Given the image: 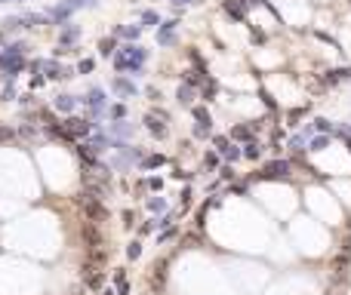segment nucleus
<instances>
[{
    "instance_id": "nucleus-32",
    "label": "nucleus",
    "mask_w": 351,
    "mask_h": 295,
    "mask_svg": "<svg viewBox=\"0 0 351 295\" xmlns=\"http://www.w3.org/2000/svg\"><path fill=\"white\" fill-rule=\"evenodd\" d=\"M96 68V62L93 59H81V62H77V74H90Z\"/></svg>"
},
{
    "instance_id": "nucleus-16",
    "label": "nucleus",
    "mask_w": 351,
    "mask_h": 295,
    "mask_svg": "<svg viewBox=\"0 0 351 295\" xmlns=\"http://www.w3.org/2000/svg\"><path fill=\"white\" fill-rule=\"evenodd\" d=\"M191 114H194V120H198V126L213 129V117H210V111H207L204 105H194V108H191Z\"/></svg>"
},
{
    "instance_id": "nucleus-1",
    "label": "nucleus",
    "mask_w": 351,
    "mask_h": 295,
    "mask_svg": "<svg viewBox=\"0 0 351 295\" xmlns=\"http://www.w3.org/2000/svg\"><path fill=\"white\" fill-rule=\"evenodd\" d=\"M145 59H148V50L139 46V43H127L114 53V68L117 71H130L133 77H139V74L145 71Z\"/></svg>"
},
{
    "instance_id": "nucleus-7",
    "label": "nucleus",
    "mask_w": 351,
    "mask_h": 295,
    "mask_svg": "<svg viewBox=\"0 0 351 295\" xmlns=\"http://www.w3.org/2000/svg\"><path fill=\"white\" fill-rule=\"evenodd\" d=\"M216 151H219V154H222L225 160H231V163L244 157V151H241V148H234V144H231V141H228L225 135H219V138H216Z\"/></svg>"
},
{
    "instance_id": "nucleus-34",
    "label": "nucleus",
    "mask_w": 351,
    "mask_h": 295,
    "mask_svg": "<svg viewBox=\"0 0 351 295\" xmlns=\"http://www.w3.org/2000/svg\"><path fill=\"white\" fill-rule=\"evenodd\" d=\"M16 138V129H10L7 123H0V141H13Z\"/></svg>"
},
{
    "instance_id": "nucleus-41",
    "label": "nucleus",
    "mask_w": 351,
    "mask_h": 295,
    "mask_svg": "<svg viewBox=\"0 0 351 295\" xmlns=\"http://www.w3.org/2000/svg\"><path fill=\"white\" fill-rule=\"evenodd\" d=\"M148 188H154V191H161V188H164V181H161V178H148Z\"/></svg>"
},
{
    "instance_id": "nucleus-4",
    "label": "nucleus",
    "mask_w": 351,
    "mask_h": 295,
    "mask_svg": "<svg viewBox=\"0 0 351 295\" xmlns=\"http://www.w3.org/2000/svg\"><path fill=\"white\" fill-rule=\"evenodd\" d=\"M290 169H293V163L290 160H271L262 172H259V178H265V181H278V178H290Z\"/></svg>"
},
{
    "instance_id": "nucleus-29",
    "label": "nucleus",
    "mask_w": 351,
    "mask_h": 295,
    "mask_svg": "<svg viewBox=\"0 0 351 295\" xmlns=\"http://www.w3.org/2000/svg\"><path fill=\"white\" fill-rule=\"evenodd\" d=\"M4 25H7V31H10V34H16L19 28H25V25H22V19H16V16H10V19H4Z\"/></svg>"
},
{
    "instance_id": "nucleus-39",
    "label": "nucleus",
    "mask_w": 351,
    "mask_h": 295,
    "mask_svg": "<svg viewBox=\"0 0 351 295\" xmlns=\"http://www.w3.org/2000/svg\"><path fill=\"white\" fill-rule=\"evenodd\" d=\"M44 80H47V77H41V74H34V77H31V92H34V89H41V86H44Z\"/></svg>"
},
{
    "instance_id": "nucleus-10",
    "label": "nucleus",
    "mask_w": 351,
    "mask_h": 295,
    "mask_svg": "<svg viewBox=\"0 0 351 295\" xmlns=\"http://www.w3.org/2000/svg\"><path fill=\"white\" fill-rule=\"evenodd\" d=\"M111 89L117 92V95H124V99H133L139 89H136V83L133 80H127V77H114L111 80Z\"/></svg>"
},
{
    "instance_id": "nucleus-37",
    "label": "nucleus",
    "mask_w": 351,
    "mask_h": 295,
    "mask_svg": "<svg viewBox=\"0 0 351 295\" xmlns=\"http://www.w3.org/2000/svg\"><path fill=\"white\" fill-rule=\"evenodd\" d=\"M127 255H130V258H139V255H142V246H139V243H130V246H127Z\"/></svg>"
},
{
    "instance_id": "nucleus-35",
    "label": "nucleus",
    "mask_w": 351,
    "mask_h": 295,
    "mask_svg": "<svg viewBox=\"0 0 351 295\" xmlns=\"http://www.w3.org/2000/svg\"><path fill=\"white\" fill-rule=\"evenodd\" d=\"M22 135H25V138H37V126L25 123V126H22Z\"/></svg>"
},
{
    "instance_id": "nucleus-23",
    "label": "nucleus",
    "mask_w": 351,
    "mask_h": 295,
    "mask_svg": "<svg viewBox=\"0 0 351 295\" xmlns=\"http://www.w3.org/2000/svg\"><path fill=\"white\" fill-rule=\"evenodd\" d=\"M164 163H167V157H164V154H148L139 166H142V169H154V166H164Z\"/></svg>"
},
{
    "instance_id": "nucleus-44",
    "label": "nucleus",
    "mask_w": 351,
    "mask_h": 295,
    "mask_svg": "<svg viewBox=\"0 0 351 295\" xmlns=\"http://www.w3.org/2000/svg\"><path fill=\"white\" fill-rule=\"evenodd\" d=\"M185 4H191V0H173V7L179 10V7H185Z\"/></svg>"
},
{
    "instance_id": "nucleus-46",
    "label": "nucleus",
    "mask_w": 351,
    "mask_h": 295,
    "mask_svg": "<svg viewBox=\"0 0 351 295\" xmlns=\"http://www.w3.org/2000/svg\"><path fill=\"white\" fill-rule=\"evenodd\" d=\"M102 295H114V292H111V289H105V292H102Z\"/></svg>"
},
{
    "instance_id": "nucleus-27",
    "label": "nucleus",
    "mask_w": 351,
    "mask_h": 295,
    "mask_svg": "<svg viewBox=\"0 0 351 295\" xmlns=\"http://www.w3.org/2000/svg\"><path fill=\"white\" fill-rule=\"evenodd\" d=\"M201 89H204V99H207V102H210V99H213V95H216V92H219V83H216V80H210V77H207V83H204V86H201Z\"/></svg>"
},
{
    "instance_id": "nucleus-3",
    "label": "nucleus",
    "mask_w": 351,
    "mask_h": 295,
    "mask_svg": "<svg viewBox=\"0 0 351 295\" xmlns=\"http://www.w3.org/2000/svg\"><path fill=\"white\" fill-rule=\"evenodd\" d=\"M93 129H96L93 120H81V117H68V120H65L68 138H87V135H93Z\"/></svg>"
},
{
    "instance_id": "nucleus-33",
    "label": "nucleus",
    "mask_w": 351,
    "mask_h": 295,
    "mask_svg": "<svg viewBox=\"0 0 351 295\" xmlns=\"http://www.w3.org/2000/svg\"><path fill=\"white\" fill-rule=\"evenodd\" d=\"M65 4H68L71 10H81V7H96L99 0H65Z\"/></svg>"
},
{
    "instance_id": "nucleus-38",
    "label": "nucleus",
    "mask_w": 351,
    "mask_h": 295,
    "mask_svg": "<svg viewBox=\"0 0 351 295\" xmlns=\"http://www.w3.org/2000/svg\"><path fill=\"white\" fill-rule=\"evenodd\" d=\"M213 129H207V126H198V123H194V138H207Z\"/></svg>"
},
{
    "instance_id": "nucleus-42",
    "label": "nucleus",
    "mask_w": 351,
    "mask_h": 295,
    "mask_svg": "<svg viewBox=\"0 0 351 295\" xmlns=\"http://www.w3.org/2000/svg\"><path fill=\"white\" fill-rule=\"evenodd\" d=\"M133 221H136V215H133V212H124V225H127V228H133Z\"/></svg>"
},
{
    "instance_id": "nucleus-9",
    "label": "nucleus",
    "mask_w": 351,
    "mask_h": 295,
    "mask_svg": "<svg viewBox=\"0 0 351 295\" xmlns=\"http://www.w3.org/2000/svg\"><path fill=\"white\" fill-rule=\"evenodd\" d=\"M145 129H148L154 138H167V120H161L158 114H154V111L145 117Z\"/></svg>"
},
{
    "instance_id": "nucleus-21",
    "label": "nucleus",
    "mask_w": 351,
    "mask_h": 295,
    "mask_svg": "<svg viewBox=\"0 0 351 295\" xmlns=\"http://www.w3.org/2000/svg\"><path fill=\"white\" fill-rule=\"evenodd\" d=\"M185 83H188V86H204V83H207V74L188 68V71H185Z\"/></svg>"
},
{
    "instance_id": "nucleus-15",
    "label": "nucleus",
    "mask_w": 351,
    "mask_h": 295,
    "mask_svg": "<svg viewBox=\"0 0 351 295\" xmlns=\"http://www.w3.org/2000/svg\"><path fill=\"white\" fill-rule=\"evenodd\" d=\"M176 102H179L182 108H194V86H188V83L179 86V89H176Z\"/></svg>"
},
{
    "instance_id": "nucleus-17",
    "label": "nucleus",
    "mask_w": 351,
    "mask_h": 295,
    "mask_svg": "<svg viewBox=\"0 0 351 295\" xmlns=\"http://www.w3.org/2000/svg\"><path fill=\"white\" fill-rule=\"evenodd\" d=\"M176 25L179 22H164V25H158V43H173V31H176Z\"/></svg>"
},
{
    "instance_id": "nucleus-13",
    "label": "nucleus",
    "mask_w": 351,
    "mask_h": 295,
    "mask_svg": "<svg viewBox=\"0 0 351 295\" xmlns=\"http://www.w3.org/2000/svg\"><path fill=\"white\" fill-rule=\"evenodd\" d=\"M142 28H145V25H121V28H117V37H124V40L136 43L139 37H142Z\"/></svg>"
},
{
    "instance_id": "nucleus-40",
    "label": "nucleus",
    "mask_w": 351,
    "mask_h": 295,
    "mask_svg": "<svg viewBox=\"0 0 351 295\" xmlns=\"http://www.w3.org/2000/svg\"><path fill=\"white\" fill-rule=\"evenodd\" d=\"M13 99H19V95H16L13 86H7V89H4V102H13Z\"/></svg>"
},
{
    "instance_id": "nucleus-14",
    "label": "nucleus",
    "mask_w": 351,
    "mask_h": 295,
    "mask_svg": "<svg viewBox=\"0 0 351 295\" xmlns=\"http://www.w3.org/2000/svg\"><path fill=\"white\" fill-rule=\"evenodd\" d=\"M84 243H87V249H99V246H102V234L93 228V221H90V225H84Z\"/></svg>"
},
{
    "instance_id": "nucleus-6",
    "label": "nucleus",
    "mask_w": 351,
    "mask_h": 295,
    "mask_svg": "<svg viewBox=\"0 0 351 295\" xmlns=\"http://www.w3.org/2000/svg\"><path fill=\"white\" fill-rule=\"evenodd\" d=\"M77 37H81V28H77L74 22H68V25H62V31H59V46H56V53H68L74 43H77Z\"/></svg>"
},
{
    "instance_id": "nucleus-36",
    "label": "nucleus",
    "mask_w": 351,
    "mask_h": 295,
    "mask_svg": "<svg viewBox=\"0 0 351 295\" xmlns=\"http://www.w3.org/2000/svg\"><path fill=\"white\" fill-rule=\"evenodd\" d=\"M204 166H207V169H216V166H219V157H216V154H207V157H204Z\"/></svg>"
},
{
    "instance_id": "nucleus-31",
    "label": "nucleus",
    "mask_w": 351,
    "mask_h": 295,
    "mask_svg": "<svg viewBox=\"0 0 351 295\" xmlns=\"http://www.w3.org/2000/svg\"><path fill=\"white\" fill-rule=\"evenodd\" d=\"M142 22H145V25H161V16L154 13V10H145V13H142Z\"/></svg>"
},
{
    "instance_id": "nucleus-2",
    "label": "nucleus",
    "mask_w": 351,
    "mask_h": 295,
    "mask_svg": "<svg viewBox=\"0 0 351 295\" xmlns=\"http://www.w3.org/2000/svg\"><path fill=\"white\" fill-rule=\"evenodd\" d=\"M81 102L90 108L93 120H99V117L105 114V108H108V99H105V92H102V89H90L87 95H81Z\"/></svg>"
},
{
    "instance_id": "nucleus-43",
    "label": "nucleus",
    "mask_w": 351,
    "mask_h": 295,
    "mask_svg": "<svg viewBox=\"0 0 351 295\" xmlns=\"http://www.w3.org/2000/svg\"><path fill=\"white\" fill-rule=\"evenodd\" d=\"M222 178H234V169H231V166H222Z\"/></svg>"
},
{
    "instance_id": "nucleus-19",
    "label": "nucleus",
    "mask_w": 351,
    "mask_h": 295,
    "mask_svg": "<svg viewBox=\"0 0 351 295\" xmlns=\"http://www.w3.org/2000/svg\"><path fill=\"white\" fill-rule=\"evenodd\" d=\"M114 53H117V40H114V37H102V40H99V56L108 59Z\"/></svg>"
},
{
    "instance_id": "nucleus-8",
    "label": "nucleus",
    "mask_w": 351,
    "mask_h": 295,
    "mask_svg": "<svg viewBox=\"0 0 351 295\" xmlns=\"http://www.w3.org/2000/svg\"><path fill=\"white\" fill-rule=\"evenodd\" d=\"M84 280H87V286H90V289H99V286H102V280H105V274L99 271V265H96V262H90V258H87V265H84Z\"/></svg>"
},
{
    "instance_id": "nucleus-12",
    "label": "nucleus",
    "mask_w": 351,
    "mask_h": 295,
    "mask_svg": "<svg viewBox=\"0 0 351 295\" xmlns=\"http://www.w3.org/2000/svg\"><path fill=\"white\" fill-rule=\"evenodd\" d=\"M77 102H81L77 95H56V99H53V108L62 111V114H71V111L77 108Z\"/></svg>"
},
{
    "instance_id": "nucleus-5",
    "label": "nucleus",
    "mask_w": 351,
    "mask_h": 295,
    "mask_svg": "<svg viewBox=\"0 0 351 295\" xmlns=\"http://www.w3.org/2000/svg\"><path fill=\"white\" fill-rule=\"evenodd\" d=\"M81 206H84V215L93 221V225H99V221H105V218H108L105 206H102V203H99V197H93V194H87V197L81 200Z\"/></svg>"
},
{
    "instance_id": "nucleus-24",
    "label": "nucleus",
    "mask_w": 351,
    "mask_h": 295,
    "mask_svg": "<svg viewBox=\"0 0 351 295\" xmlns=\"http://www.w3.org/2000/svg\"><path fill=\"white\" fill-rule=\"evenodd\" d=\"M327 144H330V135H324V132H321V135H315V138L308 141V151H324Z\"/></svg>"
},
{
    "instance_id": "nucleus-25",
    "label": "nucleus",
    "mask_w": 351,
    "mask_h": 295,
    "mask_svg": "<svg viewBox=\"0 0 351 295\" xmlns=\"http://www.w3.org/2000/svg\"><path fill=\"white\" fill-rule=\"evenodd\" d=\"M315 129H318V132H324V135H333V132H336V126H333L327 117H318V120H315Z\"/></svg>"
},
{
    "instance_id": "nucleus-11",
    "label": "nucleus",
    "mask_w": 351,
    "mask_h": 295,
    "mask_svg": "<svg viewBox=\"0 0 351 295\" xmlns=\"http://www.w3.org/2000/svg\"><path fill=\"white\" fill-rule=\"evenodd\" d=\"M108 132H111V138L124 141V138H130V135H133V123H127V120H114V123L108 126Z\"/></svg>"
},
{
    "instance_id": "nucleus-30",
    "label": "nucleus",
    "mask_w": 351,
    "mask_h": 295,
    "mask_svg": "<svg viewBox=\"0 0 351 295\" xmlns=\"http://www.w3.org/2000/svg\"><path fill=\"white\" fill-rule=\"evenodd\" d=\"M124 114H127L124 105H111V108H108V117H114V120H124Z\"/></svg>"
},
{
    "instance_id": "nucleus-45",
    "label": "nucleus",
    "mask_w": 351,
    "mask_h": 295,
    "mask_svg": "<svg viewBox=\"0 0 351 295\" xmlns=\"http://www.w3.org/2000/svg\"><path fill=\"white\" fill-rule=\"evenodd\" d=\"M241 4H244V7H253V4H262V0H241Z\"/></svg>"
},
{
    "instance_id": "nucleus-28",
    "label": "nucleus",
    "mask_w": 351,
    "mask_h": 295,
    "mask_svg": "<svg viewBox=\"0 0 351 295\" xmlns=\"http://www.w3.org/2000/svg\"><path fill=\"white\" fill-rule=\"evenodd\" d=\"M148 209H151V212H164V209H167V200H164V197H148Z\"/></svg>"
},
{
    "instance_id": "nucleus-26",
    "label": "nucleus",
    "mask_w": 351,
    "mask_h": 295,
    "mask_svg": "<svg viewBox=\"0 0 351 295\" xmlns=\"http://www.w3.org/2000/svg\"><path fill=\"white\" fill-rule=\"evenodd\" d=\"M225 13L234 16V19H244V4H234L231 0V4H225Z\"/></svg>"
},
{
    "instance_id": "nucleus-47",
    "label": "nucleus",
    "mask_w": 351,
    "mask_h": 295,
    "mask_svg": "<svg viewBox=\"0 0 351 295\" xmlns=\"http://www.w3.org/2000/svg\"><path fill=\"white\" fill-rule=\"evenodd\" d=\"M0 4H7V0H0Z\"/></svg>"
},
{
    "instance_id": "nucleus-20",
    "label": "nucleus",
    "mask_w": 351,
    "mask_h": 295,
    "mask_svg": "<svg viewBox=\"0 0 351 295\" xmlns=\"http://www.w3.org/2000/svg\"><path fill=\"white\" fill-rule=\"evenodd\" d=\"M262 151H265V148H262L259 141H253V138L244 144V157H247V160H259V157H262Z\"/></svg>"
},
{
    "instance_id": "nucleus-18",
    "label": "nucleus",
    "mask_w": 351,
    "mask_h": 295,
    "mask_svg": "<svg viewBox=\"0 0 351 295\" xmlns=\"http://www.w3.org/2000/svg\"><path fill=\"white\" fill-rule=\"evenodd\" d=\"M253 132H256L253 123H247V126H234V129H231V138H234V141H250Z\"/></svg>"
},
{
    "instance_id": "nucleus-22",
    "label": "nucleus",
    "mask_w": 351,
    "mask_h": 295,
    "mask_svg": "<svg viewBox=\"0 0 351 295\" xmlns=\"http://www.w3.org/2000/svg\"><path fill=\"white\" fill-rule=\"evenodd\" d=\"M22 25L28 28V31H34V28H41V25H47V16H22Z\"/></svg>"
},
{
    "instance_id": "nucleus-48",
    "label": "nucleus",
    "mask_w": 351,
    "mask_h": 295,
    "mask_svg": "<svg viewBox=\"0 0 351 295\" xmlns=\"http://www.w3.org/2000/svg\"><path fill=\"white\" fill-rule=\"evenodd\" d=\"M130 4H136V0H130Z\"/></svg>"
}]
</instances>
